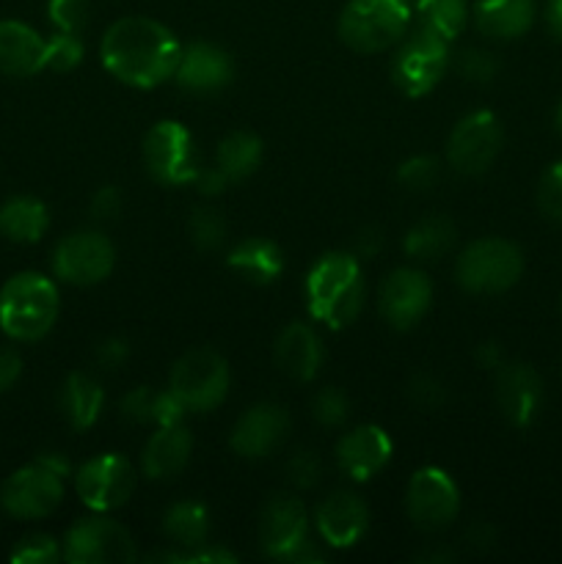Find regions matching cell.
<instances>
[{
    "mask_svg": "<svg viewBox=\"0 0 562 564\" xmlns=\"http://www.w3.org/2000/svg\"><path fill=\"white\" fill-rule=\"evenodd\" d=\"M380 248H383V235H380L378 226H367V229L358 231L356 237V251L358 257H378Z\"/></svg>",
    "mask_w": 562,
    "mask_h": 564,
    "instance_id": "obj_49",
    "label": "cell"
},
{
    "mask_svg": "<svg viewBox=\"0 0 562 564\" xmlns=\"http://www.w3.org/2000/svg\"><path fill=\"white\" fill-rule=\"evenodd\" d=\"M61 556L69 564H127L136 562V543L121 523L86 518L69 529Z\"/></svg>",
    "mask_w": 562,
    "mask_h": 564,
    "instance_id": "obj_11",
    "label": "cell"
},
{
    "mask_svg": "<svg viewBox=\"0 0 562 564\" xmlns=\"http://www.w3.org/2000/svg\"><path fill=\"white\" fill-rule=\"evenodd\" d=\"M320 471H323V463L314 452H295L287 463V479L295 488H314L320 482Z\"/></svg>",
    "mask_w": 562,
    "mask_h": 564,
    "instance_id": "obj_43",
    "label": "cell"
},
{
    "mask_svg": "<svg viewBox=\"0 0 562 564\" xmlns=\"http://www.w3.org/2000/svg\"><path fill=\"white\" fill-rule=\"evenodd\" d=\"M193 438L182 424H165L154 430L141 455V468L152 479H171L187 466Z\"/></svg>",
    "mask_w": 562,
    "mask_h": 564,
    "instance_id": "obj_24",
    "label": "cell"
},
{
    "mask_svg": "<svg viewBox=\"0 0 562 564\" xmlns=\"http://www.w3.org/2000/svg\"><path fill=\"white\" fill-rule=\"evenodd\" d=\"M44 69V39L20 20L0 22V72L28 77Z\"/></svg>",
    "mask_w": 562,
    "mask_h": 564,
    "instance_id": "obj_22",
    "label": "cell"
},
{
    "mask_svg": "<svg viewBox=\"0 0 562 564\" xmlns=\"http://www.w3.org/2000/svg\"><path fill=\"white\" fill-rule=\"evenodd\" d=\"M496 402L516 427H529L543 405V380L527 364H501L496 369Z\"/></svg>",
    "mask_w": 562,
    "mask_h": 564,
    "instance_id": "obj_17",
    "label": "cell"
},
{
    "mask_svg": "<svg viewBox=\"0 0 562 564\" xmlns=\"http://www.w3.org/2000/svg\"><path fill=\"white\" fill-rule=\"evenodd\" d=\"M411 0H350L339 17V36L358 53H380L406 36Z\"/></svg>",
    "mask_w": 562,
    "mask_h": 564,
    "instance_id": "obj_4",
    "label": "cell"
},
{
    "mask_svg": "<svg viewBox=\"0 0 562 564\" xmlns=\"http://www.w3.org/2000/svg\"><path fill=\"white\" fill-rule=\"evenodd\" d=\"M158 394L160 391L147 389V386H138L130 394L121 400V416L130 419L136 424H154V411H158Z\"/></svg>",
    "mask_w": 562,
    "mask_h": 564,
    "instance_id": "obj_42",
    "label": "cell"
},
{
    "mask_svg": "<svg viewBox=\"0 0 562 564\" xmlns=\"http://www.w3.org/2000/svg\"><path fill=\"white\" fill-rule=\"evenodd\" d=\"M406 510L413 527L424 532H439L455 521L461 510V494L441 468H419L408 482Z\"/></svg>",
    "mask_w": 562,
    "mask_h": 564,
    "instance_id": "obj_14",
    "label": "cell"
},
{
    "mask_svg": "<svg viewBox=\"0 0 562 564\" xmlns=\"http://www.w3.org/2000/svg\"><path fill=\"white\" fill-rule=\"evenodd\" d=\"M455 66L468 83H490L496 77V72H499V61H496V55L488 53V50H477V47L463 50V53L455 58Z\"/></svg>",
    "mask_w": 562,
    "mask_h": 564,
    "instance_id": "obj_37",
    "label": "cell"
},
{
    "mask_svg": "<svg viewBox=\"0 0 562 564\" xmlns=\"http://www.w3.org/2000/svg\"><path fill=\"white\" fill-rule=\"evenodd\" d=\"M187 231H191V240L198 251H215L226 240V220L218 209L198 207L191 213Z\"/></svg>",
    "mask_w": 562,
    "mask_h": 564,
    "instance_id": "obj_33",
    "label": "cell"
},
{
    "mask_svg": "<svg viewBox=\"0 0 562 564\" xmlns=\"http://www.w3.org/2000/svg\"><path fill=\"white\" fill-rule=\"evenodd\" d=\"M532 0H479L474 6V25L490 39H516L532 28Z\"/></svg>",
    "mask_w": 562,
    "mask_h": 564,
    "instance_id": "obj_25",
    "label": "cell"
},
{
    "mask_svg": "<svg viewBox=\"0 0 562 564\" xmlns=\"http://www.w3.org/2000/svg\"><path fill=\"white\" fill-rule=\"evenodd\" d=\"M169 391L182 402L185 411H213L229 391V364L209 347L185 352L171 369Z\"/></svg>",
    "mask_w": 562,
    "mask_h": 564,
    "instance_id": "obj_5",
    "label": "cell"
},
{
    "mask_svg": "<svg viewBox=\"0 0 562 564\" xmlns=\"http://www.w3.org/2000/svg\"><path fill=\"white\" fill-rule=\"evenodd\" d=\"M501 149V124L490 110H474L463 116L446 143V160L455 171L477 176L490 169Z\"/></svg>",
    "mask_w": 562,
    "mask_h": 564,
    "instance_id": "obj_13",
    "label": "cell"
},
{
    "mask_svg": "<svg viewBox=\"0 0 562 564\" xmlns=\"http://www.w3.org/2000/svg\"><path fill=\"white\" fill-rule=\"evenodd\" d=\"M83 53H86V47H83L77 33L55 31V36H50L47 42H44V69H53V72L75 69V66L83 61Z\"/></svg>",
    "mask_w": 562,
    "mask_h": 564,
    "instance_id": "obj_34",
    "label": "cell"
},
{
    "mask_svg": "<svg viewBox=\"0 0 562 564\" xmlns=\"http://www.w3.org/2000/svg\"><path fill=\"white\" fill-rule=\"evenodd\" d=\"M20 372H22L20 356H17L14 350H9V347H0V394L9 391L11 386L20 380Z\"/></svg>",
    "mask_w": 562,
    "mask_h": 564,
    "instance_id": "obj_46",
    "label": "cell"
},
{
    "mask_svg": "<svg viewBox=\"0 0 562 564\" xmlns=\"http://www.w3.org/2000/svg\"><path fill=\"white\" fill-rule=\"evenodd\" d=\"M198 185V191L204 193V196H218V193H224V187L229 185V176L224 174V171L215 165V169H202L196 174V180H193Z\"/></svg>",
    "mask_w": 562,
    "mask_h": 564,
    "instance_id": "obj_47",
    "label": "cell"
},
{
    "mask_svg": "<svg viewBox=\"0 0 562 564\" xmlns=\"http://www.w3.org/2000/svg\"><path fill=\"white\" fill-rule=\"evenodd\" d=\"M545 22H549V31L562 42V0L545 3Z\"/></svg>",
    "mask_w": 562,
    "mask_h": 564,
    "instance_id": "obj_51",
    "label": "cell"
},
{
    "mask_svg": "<svg viewBox=\"0 0 562 564\" xmlns=\"http://www.w3.org/2000/svg\"><path fill=\"white\" fill-rule=\"evenodd\" d=\"M99 55L116 80L136 88H154L174 75L182 47L174 33L158 20L125 17L108 28Z\"/></svg>",
    "mask_w": 562,
    "mask_h": 564,
    "instance_id": "obj_1",
    "label": "cell"
},
{
    "mask_svg": "<svg viewBox=\"0 0 562 564\" xmlns=\"http://www.w3.org/2000/svg\"><path fill=\"white\" fill-rule=\"evenodd\" d=\"M477 361L483 364L485 369H499L501 364H505V352H501V347L496 345V341H485L477 350Z\"/></svg>",
    "mask_w": 562,
    "mask_h": 564,
    "instance_id": "obj_50",
    "label": "cell"
},
{
    "mask_svg": "<svg viewBox=\"0 0 562 564\" xmlns=\"http://www.w3.org/2000/svg\"><path fill=\"white\" fill-rule=\"evenodd\" d=\"M455 224L444 215H428L406 235V253L419 262H435L455 246Z\"/></svg>",
    "mask_w": 562,
    "mask_h": 564,
    "instance_id": "obj_29",
    "label": "cell"
},
{
    "mask_svg": "<svg viewBox=\"0 0 562 564\" xmlns=\"http://www.w3.org/2000/svg\"><path fill=\"white\" fill-rule=\"evenodd\" d=\"M136 488V471L121 455H99L83 463L75 477V490L94 512H110L127 505Z\"/></svg>",
    "mask_w": 562,
    "mask_h": 564,
    "instance_id": "obj_15",
    "label": "cell"
},
{
    "mask_svg": "<svg viewBox=\"0 0 562 564\" xmlns=\"http://www.w3.org/2000/svg\"><path fill=\"white\" fill-rule=\"evenodd\" d=\"M430 301H433V284L417 268L391 270L378 290L380 314L397 330L413 328L428 314Z\"/></svg>",
    "mask_w": 562,
    "mask_h": 564,
    "instance_id": "obj_16",
    "label": "cell"
},
{
    "mask_svg": "<svg viewBox=\"0 0 562 564\" xmlns=\"http://www.w3.org/2000/svg\"><path fill=\"white\" fill-rule=\"evenodd\" d=\"M127 356H130V347L125 339H105L94 350V361L102 369H119L127 361Z\"/></svg>",
    "mask_w": 562,
    "mask_h": 564,
    "instance_id": "obj_45",
    "label": "cell"
},
{
    "mask_svg": "<svg viewBox=\"0 0 562 564\" xmlns=\"http://www.w3.org/2000/svg\"><path fill=\"white\" fill-rule=\"evenodd\" d=\"M259 160H262V141L251 132H229L218 143V169L229 176V182L251 176Z\"/></svg>",
    "mask_w": 562,
    "mask_h": 564,
    "instance_id": "obj_31",
    "label": "cell"
},
{
    "mask_svg": "<svg viewBox=\"0 0 562 564\" xmlns=\"http://www.w3.org/2000/svg\"><path fill=\"white\" fill-rule=\"evenodd\" d=\"M538 204L545 218H551L554 224H562V160L551 165L543 174V180H540Z\"/></svg>",
    "mask_w": 562,
    "mask_h": 564,
    "instance_id": "obj_40",
    "label": "cell"
},
{
    "mask_svg": "<svg viewBox=\"0 0 562 564\" xmlns=\"http://www.w3.org/2000/svg\"><path fill=\"white\" fill-rule=\"evenodd\" d=\"M58 319V290L42 273H17L0 290V330L14 341H39Z\"/></svg>",
    "mask_w": 562,
    "mask_h": 564,
    "instance_id": "obj_3",
    "label": "cell"
},
{
    "mask_svg": "<svg viewBox=\"0 0 562 564\" xmlns=\"http://www.w3.org/2000/svg\"><path fill=\"white\" fill-rule=\"evenodd\" d=\"M231 58L226 50L215 44L196 42L187 50H182L180 64H176V83L193 94H213L220 91L231 80Z\"/></svg>",
    "mask_w": 562,
    "mask_h": 564,
    "instance_id": "obj_21",
    "label": "cell"
},
{
    "mask_svg": "<svg viewBox=\"0 0 562 564\" xmlns=\"http://www.w3.org/2000/svg\"><path fill=\"white\" fill-rule=\"evenodd\" d=\"M309 314L328 328H345L364 306V279L356 257L325 253L306 279Z\"/></svg>",
    "mask_w": 562,
    "mask_h": 564,
    "instance_id": "obj_2",
    "label": "cell"
},
{
    "mask_svg": "<svg viewBox=\"0 0 562 564\" xmlns=\"http://www.w3.org/2000/svg\"><path fill=\"white\" fill-rule=\"evenodd\" d=\"M229 268L246 275L253 284H270L284 270V253H281V248L273 240L251 237V240H242L229 253Z\"/></svg>",
    "mask_w": 562,
    "mask_h": 564,
    "instance_id": "obj_28",
    "label": "cell"
},
{
    "mask_svg": "<svg viewBox=\"0 0 562 564\" xmlns=\"http://www.w3.org/2000/svg\"><path fill=\"white\" fill-rule=\"evenodd\" d=\"M121 207H125V198H121L119 187L114 185H105L94 193L91 198V218L97 224H110V220L119 218Z\"/></svg>",
    "mask_w": 562,
    "mask_h": 564,
    "instance_id": "obj_44",
    "label": "cell"
},
{
    "mask_svg": "<svg viewBox=\"0 0 562 564\" xmlns=\"http://www.w3.org/2000/svg\"><path fill=\"white\" fill-rule=\"evenodd\" d=\"M143 163L158 182L182 185L202 171L196 143L180 121H160L143 138Z\"/></svg>",
    "mask_w": 562,
    "mask_h": 564,
    "instance_id": "obj_9",
    "label": "cell"
},
{
    "mask_svg": "<svg viewBox=\"0 0 562 564\" xmlns=\"http://www.w3.org/2000/svg\"><path fill=\"white\" fill-rule=\"evenodd\" d=\"M312 413L317 419V424L323 427H342L350 416V400L345 397V391L328 386V389L320 391L312 402Z\"/></svg>",
    "mask_w": 562,
    "mask_h": 564,
    "instance_id": "obj_36",
    "label": "cell"
},
{
    "mask_svg": "<svg viewBox=\"0 0 562 564\" xmlns=\"http://www.w3.org/2000/svg\"><path fill=\"white\" fill-rule=\"evenodd\" d=\"M439 176H441V163L435 158H430V154H417V158L406 160V163L400 165V171H397L400 185L413 193L430 191V187L439 182Z\"/></svg>",
    "mask_w": 562,
    "mask_h": 564,
    "instance_id": "obj_35",
    "label": "cell"
},
{
    "mask_svg": "<svg viewBox=\"0 0 562 564\" xmlns=\"http://www.w3.org/2000/svg\"><path fill=\"white\" fill-rule=\"evenodd\" d=\"M61 560V549L50 534H31L20 540L11 551V562L17 564H53Z\"/></svg>",
    "mask_w": 562,
    "mask_h": 564,
    "instance_id": "obj_38",
    "label": "cell"
},
{
    "mask_svg": "<svg viewBox=\"0 0 562 564\" xmlns=\"http://www.w3.org/2000/svg\"><path fill=\"white\" fill-rule=\"evenodd\" d=\"M116 262L114 242L99 231H75L53 253V273L64 284L91 286L110 275Z\"/></svg>",
    "mask_w": 562,
    "mask_h": 564,
    "instance_id": "obj_12",
    "label": "cell"
},
{
    "mask_svg": "<svg viewBox=\"0 0 562 564\" xmlns=\"http://www.w3.org/2000/svg\"><path fill=\"white\" fill-rule=\"evenodd\" d=\"M408 400H411L419 411H441L446 402V389L441 386V380L433 378V375H417V378L408 383Z\"/></svg>",
    "mask_w": 562,
    "mask_h": 564,
    "instance_id": "obj_41",
    "label": "cell"
},
{
    "mask_svg": "<svg viewBox=\"0 0 562 564\" xmlns=\"http://www.w3.org/2000/svg\"><path fill=\"white\" fill-rule=\"evenodd\" d=\"M317 532L334 549H350L369 527V510L350 490H336L317 507Z\"/></svg>",
    "mask_w": 562,
    "mask_h": 564,
    "instance_id": "obj_19",
    "label": "cell"
},
{
    "mask_svg": "<svg viewBox=\"0 0 562 564\" xmlns=\"http://www.w3.org/2000/svg\"><path fill=\"white\" fill-rule=\"evenodd\" d=\"M450 69V42L417 28L391 61V80L408 97H422L441 83Z\"/></svg>",
    "mask_w": 562,
    "mask_h": 564,
    "instance_id": "obj_8",
    "label": "cell"
},
{
    "mask_svg": "<svg viewBox=\"0 0 562 564\" xmlns=\"http://www.w3.org/2000/svg\"><path fill=\"white\" fill-rule=\"evenodd\" d=\"M554 130L560 132V138H562V102L556 105V113H554Z\"/></svg>",
    "mask_w": 562,
    "mask_h": 564,
    "instance_id": "obj_52",
    "label": "cell"
},
{
    "mask_svg": "<svg viewBox=\"0 0 562 564\" xmlns=\"http://www.w3.org/2000/svg\"><path fill=\"white\" fill-rule=\"evenodd\" d=\"M61 499H64V474L50 468L42 457L11 474L0 488L3 510L14 518H25V521L47 518L61 505Z\"/></svg>",
    "mask_w": 562,
    "mask_h": 564,
    "instance_id": "obj_10",
    "label": "cell"
},
{
    "mask_svg": "<svg viewBox=\"0 0 562 564\" xmlns=\"http://www.w3.org/2000/svg\"><path fill=\"white\" fill-rule=\"evenodd\" d=\"M391 460V441L375 424H361V427L350 430L345 438L336 444V463L347 477L372 479L375 474L383 471L386 463Z\"/></svg>",
    "mask_w": 562,
    "mask_h": 564,
    "instance_id": "obj_20",
    "label": "cell"
},
{
    "mask_svg": "<svg viewBox=\"0 0 562 564\" xmlns=\"http://www.w3.org/2000/svg\"><path fill=\"white\" fill-rule=\"evenodd\" d=\"M466 543L472 551H488L496 543V529L490 523L477 521L466 529Z\"/></svg>",
    "mask_w": 562,
    "mask_h": 564,
    "instance_id": "obj_48",
    "label": "cell"
},
{
    "mask_svg": "<svg viewBox=\"0 0 562 564\" xmlns=\"http://www.w3.org/2000/svg\"><path fill=\"white\" fill-rule=\"evenodd\" d=\"M47 17L55 31L80 33L88 22V0H47Z\"/></svg>",
    "mask_w": 562,
    "mask_h": 564,
    "instance_id": "obj_39",
    "label": "cell"
},
{
    "mask_svg": "<svg viewBox=\"0 0 562 564\" xmlns=\"http://www.w3.org/2000/svg\"><path fill=\"white\" fill-rule=\"evenodd\" d=\"M275 364L295 380H312L323 367V345L312 325L290 323L275 339Z\"/></svg>",
    "mask_w": 562,
    "mask_h": 564,
    "instance_id": "obj_23",
    "label": "cell"
},
{
    "mask_svg": "<svg viewBox=\"0 0 562 564\" xmlns=\"http://www.w3.org/2000/svg\"><path fill=\"white\" fill-rule=\"evenodd\" d=\"M287 433H290V416L284 408L262 402V405L248 408L237 419L235 430H231V449L248 460H257V457H268L270 452L279 449Z\"/></svg>",
    "mask_w": 562,
    "mask_h": 564,
    "instance_id": "obj_18",
    "label": "cell"
},
{
    "mask_svg": "<svg viewBox=\"0 0 562 564\" xmlns=\"http://www.w3.org/2000/svg\"><path fill=\"white\" fill-rule=\"evenodd\" d=\"M523 257L512 242L499 237H485L472 242L457 259V281L474 295L505 292L521 279Z\"/></svg>",
    "mask_w": 562,
    "mask_h": 564,
    "instance_id": "obj_7",
    "label": "cell"
},
{
    "mask_svg": "<svg viewBox=\"0 0 562 564\" xmlns=\"http://www.w3.org/2000/svg\"><path fill=\"white\" fill-rule=\"evenodd\" d=\"M259 543L273 560L320 562V551L309 543L306 507L295 496H273L264 505L259 518Z\"/></svg>",
    "mask_w": 562,
    "mask_h": 564,
    "instance_id": "obj_6",
    "label": "cell"
},
{
    "mask_svg": "<svg viewBox=\"0 0 562 564\" xmlns=\"http://www.w3.org/2000/svg\"><path fill=\"white\" fill-rule=\"evenodd\" d=\"M163 532L165 538L174 540L182 549H198V545L207 543L209 534L207 510L196 501H180V505L165 512Z\"/></svg>",
    "mask_w": 562,
    "mask_h": 564,
    "instance_id": "obj_30",
    "label": "cell"
},
{
    "mask_svg": "<svg viewBox=\"0 0 562 564\" xmlns=\"http://www.w3.org/2000/svg\"><path fill=\"white\" fill-rule=\"evenodd\" d=\"M105 391L91 375L72 372L66 375L64 386H61L58 405L64 419L69 422L72 430H88L99 419L102 411Z\"/></svg>",
    "mask_w": 562,
    "mask_h": 564,
    "instance_id": "obj_26",
    "label": "cell"
},
{
    "mask_svg": "<svg viewBox=\"0 0 562 564\" xmlns=\"http://www.w3.org/2000/svg\"><path fill=\"white\" fill-rule=\"evenodd\" d=\"M417 20L419 28L435 33V36L452 39L466 28L468 3L466 0H417Z\"/></svg>",
    "mask_w": 562,
    "mask_h": 564,
    "instance_id": "obj_32",
    "label": "cell"
},
{
    "mask_svg": "<svg viewBox=\"0 0 562 564\" xmlns=\"http://www.w3.org/2000/svg\"><path fill=\"white\" fill-rule=\"evenodd\" d=\"M47 226V207L33 196H14L0 207V235L11 242H22V246L39 242Z\"/></svg>",
    "mask_w": 562,
    "mask_h": 564,
    "instance_id": "obj_27",
    "label": "cell"
}]
</instances>
